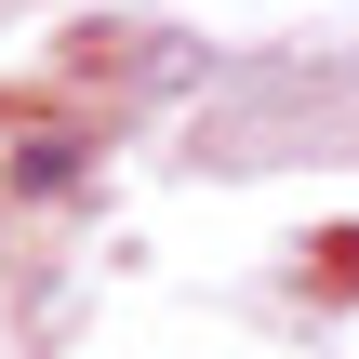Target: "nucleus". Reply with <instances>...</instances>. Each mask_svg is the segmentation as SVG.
<instances>
[{"instance_id":"nucleus-1","label":"nucleus","mask_w":359,"mask_h":359,"mask_svg":"<svg viewBox=\"0 0 359 359\" xmlns=\"http://www.w3.org/2000/svg\"><path fill=\"white\" fill-rule=\"evenodd\" d=\"M0 160H13V173H0L13 200H53V187L80 173V133H67V120H13V133H0Z\"/></svg>"}]
</instances>
